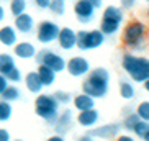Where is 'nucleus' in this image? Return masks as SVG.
<instances>
[{"label":"nucleus","mask_w":149,"mask_h":141,"mask_svg":"<svg viewBox=\"0 0 149 141\" xmlns=\"http://www.w3.org/2000/svg\"><path fill=\"white\" fill-rule=\"evenodd\" d=\"M110 89V72L105 67L90 69L87 77L82 82V92L92 95L93 98H102L108 94Z\"/></svg>","instance_id":"nucleus-1"},{"label":"nucleus","mask_w":149,"mask_h":141,"mask_svg":"<svg viewBox=\"0 0 149 141\" xmlns=\"http://www.w3.org/2000/svg\"><path fill=\"white\" fill-rule=\"evenodd\" d=\"M59 107L61 103L54 98L53 94H36L35 98V113L40 117L43 121L53 125L56 118L59 117Z\"/></svg>","instance_id":"nucleus-2"},{"label":"nucleus","mask_w":149,"mask_h":141,"mask_svg":"<svg viewBox=\"0 0 149 141\" xmlns=\"http://www.w3.org/2000/svg\"><path fill=\"white\" fill-rule=\"evenodd\" d=\"M121 67L134 82H144L149 79V59L134 54H125L121 59Z\"/></svg>","instance_id":"nucleus-3"},{"label":"nucleus","mask_w":149,"mask_h":141,"mask_svg":"<svg viewBox=\"0 0 149 141\" xmlns=\"http://www.w3.org/2000/svg\"><path fill=\"white\" fill-rule=\"evenodd\" d=\"M123 8L120 7H115V5H108L105 10H103V15H102V22H100V30L103 31L105 36H113L118 33L120 27L123 23Z\"/></svg>","instance_id":"nucleus-4"},{"label":"nucleus","mask_w":149,"mask_h":141,"mask_svg":"<svg viewBox=\"0 0 149 141\" xmlns=\"http://www.w3.org/2000/svg\"><path fill=\"white\" fill-rule=\"evenodd\" d=\"M144 36H146V27L144 23L138 22V20L130 22L123 30V41H125L128 48H133V49L143 48Z\"/></svg>","instance_id":"nucleus-5"},{"label":"nucleus","mask_w":149,"mask_h":141,"mask_svg":"<svg viewBox=\"0 0 149 141\" xmlns=\"http://www.w3.org/2000/svg\"><path fill=\"white\" fill-rule=\"evenodd\" d=\"M105 43V35L103 31L98 28V30H82L77 33V48L80 51H90V49H97L100 48L102 44Z\"/></svg>","instance_id":"nucleus-6"},{"label":"nucleus","mask_w":149,"mask_h":141,"mask_svg":"<svg viewBox=\"0 0 149 141\" xmlns=\"http://www.w3.org/2000/svg\"><path fill=\"white\" fill-rule=\"evenodd\" d=\"M36 62L38 64H44V66L51 67L53 70H56V74L62 72V70H66V59L61 56V54L54 53L51 49H41L36 53Z\"/></svg>","instance_id":"nucleus-7"},{"label":"nucleus","mask_w":149,"mask_h":141,"mask_svg":"<svg viewBox=\"0 0 149 141\" xmlns=\"http://www.w3.org/2000/svg\"><path fill=\"white\" fill-rule=\"evenodd\" d=\"M59 30L61 27L57 23L51 22V20H43V22L38 23L35 33H36V40L43 44H51L57 40V35H59Z\"/></svg>","instance_id":"nucleus-8"},{"label":"nucleus","mask_w":149,"mask_h":141,"mask_svg":"<svg viewBox=\"0 0 149 141\" xmlns=\"http://www.w3.org/2000/svg\"><path fill=\"white\" fill-rule=\"evenodd\" d=\"M90 62L84 56H74L66 62V70L72 77H84L90 72Z\"/></svg>","instance_id":"nucleus-9"},{"label":"nucleus","mask_w":149,"mask_h":141,"mask_svg":"<svg viewBox=\"0 0 149 141\" xmlns=\"http://www.w3.org/2000/svg\"><path fill=\"white\" fill-rule=\"evenodd\" d=\"M74 13L77 17V22L79 23H87L93 22V17H95V7H93L88 0H74Z\"/></svg>","instance_id":"nucleus-10"},{"label":"nucleus","mask_w":149,"mask_h":141,"mask_svg":"<svg viewBox=\"0 0 149 141\" xmlns=\"http://www.w3.org/2000/svg\"><path fill=\"white\" fill-rule=\"evenodd\" d=\"M56 41L62 51H72L74 48H77V33L72 28L64 27L59 30V35H57Z\"/></svg>","instance_id":"nucleus-11"},{"label":"nucleus","mask_w":149,"mask_h":141,"mask_svg":"<svg viewBox=\"0 0 149 141\" xmlns=\"http://www.w3.org/2000/svg\"><path fill=\"white\" fill-rule=\"evenodd\" d=\"M121 128H123V123H107V125H102V126L92 130V131H88L87 135L92 136V140H95V138L111 140V138H115L116 135H120V130H121Z\"/></svg>","instance_id":"nucleus-12"},{"label":"nucleus","mask_w":149,"mask_h":141,"mask_svg":"<svg viewBox=\"0 0 149 141\" xmlns=\"http://www.w3.org/2000/svg\"><path fill=\"white\" fill-rule=\"evenodd\" d=\"M13 27L17 28V31L20 33V35H31V33L36 30V23H35L33 15L28 13V12H25V13L15 17Z\"/></svg>","instance_id":"nucleus-13"},{"label":"nucleus","mask_w":149,"mask_h":141,"mask_svg":"<svg viewBox=\"0 0 149 141\" xmlns=\"http://www.w3.org/2000/svg\"><path fill=\"white\" fill-rule=\"evenodd\" d=\"M38 49L33 43L30 41H18L13 46V56L22 59V61H30V59H35Z\"/></svg>","instance_id":"nucleus-14"},{"label":"nucleus","mask_w":149,"mask_h":141,"mask_svg":"<svg viewBox=\"0 0 149 141\" xmlns=\"http://www.w3.org/2000/svg\"><path fill=\"white\" fill-rule=\"evenodd\" d=\"M72 125H74V115L70 110H64L62 113H59V117L56 118V121L53 123L56 133L59 135H66L67 131L72 130Z\"/></svg>","instance_id":"nucleus-15"},{"label":"nucleus","mask_w":149,"mask_h":141,"mask_svg":"<svg viewBox=\"0 0 149 141\" xmlns=\"http://www.w3.org/2000/svg\"><path fill=\"white\" fill-rule=\"evenodd\" d=\"M18 43V31L13 25H3L0 28V44L5 48H13Z\"/></svg>","instance_id":"nucleus-16"},{"label":"nucleus","mask_w":149,"mask_h":141,"mask_svg":"<svg viewBox=\"0 0 149 141\" xmlns=\"http://www.w3.org/2000/svg\"><path fill=\"white\" fill-rule=\"evenodd\" d=\"M98 120H100V113L95 110V107H93V108H88V110H82V112H79V115H77V123H79L80 126H84V128L97 126Z\"/></svg>","instance_id":"nucleus-17"},{"label":"nucleus","mask_w":149,"mask_h":141,"mask_svg":"<svg viewBox=\"0 0 149 141\" xmlns=\"http://www.w3.org/2000/svg\"><path fill=\"white\" fill-rule=\"evenodd\" d=\"M23 82H25V87L30 94H40L43 90V82H41L40 75L36 70H30L26 74L23 75Z\"/></svg>","instance_id":"nucleus-18"},{"label":"nucleus","mask_w":149,"mask_h":141,"mask_svg":"<svg viewBox=\"0 0 149 141\" xmlns=\"http://www.w3.org/2000/svg\"><path fill=\"white\" fill-rule=\"evenodd\" d=\"M72 103H74V108L77 112H82V110H88V108H93L95 107V98L88 94L82 92L79 95H75L72 98Z\"/></svg>","instance_id":"nucleus-19"},{"label":"nucleus","mask_w":149,"mask_h":141,"mask_svg":"<svg viewBox=\"0 0 149 141\" xmlns=\"http://www.w3.org/2000/svg\"><path fill=\"white\" fill-rule=\"evenodd\" d=\"M36 72H38V75H40V79H41L44 87H51L56 82V70H53L51 67L44 66V64H38Z\"/></svg>","instance_id":"nucleus-20"},{"label":"nucleus","mask_w":149,"mask_h":141,"mask_svg":"<svg viewBox=\"0 0 149 141\" xmlns=\"http://www.w3.org/2000/svg\"><path fill=\"white\" fill-rule=\"evenodd\" d=\"M17 66V57L10 53H0V74H8Z\"/></svg>","instance_id":"nucleus-21"},{"label":"nucleus","mask_w":149,"mask_h":141,"mask_svg":"<svg viewBox=\"0 0 149 141\" xmlns=\"http://www.w3.org/2000/svg\"><path fill=\"white\" fill-rule=\"evenodd\" d=\"M0 98L13 103V102H17V100H20V98H22V90H20V87H18L17 84H10L8 87L3 90V92L0 94Z\"/></svg>","instance_id":"nucleus-22"},{"label":"nucleus","mask_w":149,"mask_h":141,"mask_svg":"<svg viewBox=\"0 0 149 141\" xmlns=\"http://www.w3.org/2000/svg\"><path fill=\"white\" fill-rule=\"evenodd\" d=\"M120 95H121V98H125V100H131L136 95L134 85H133L131 82H128V80L121 79L120 80Z\"/></svg>","instance_id":"nucleus-23"},{"label":"nucleus","mask_w":149,"mask_h":141,"mask_svg":"<svg viewBox=\"0 0 149 141\" xmlns=\"http://www.w3.org/2000/svg\"><path fill=\"white\" fill-rule=\"evenodd\" d=\"M26 8H28V0H10L8 2V10L13 17L25 13Z\"/></svg>","instance_id":"nucleus-24"},{"label":"nucleus","mask_w":149,"mask_h":141,"mask_svg":"<svg viewBox=\"0 0 149 141\" xmlns=\"http://www.w3.org/2000/svg\"><path fill=\"white\" fill-rule=\"evenodd\" d=\"M13 115V107H12V102H7V100H2L0 102V121L5 123L8 121Z\"/></svg>","instance_id":"nucleus-25"},{"label":"nucleus","mask_w":149,"mask_h":141,"mask_svg":"<svg viewBox=\"0 0 149 141\" xmlns=\"http://www.w3.org/2000/svg\"><path fill=\"white\" fill-rule=\"evenodd\" d=\"M66 3H67V0H51L48 10H51L57 17H62V15L66 13Z\"/></svg>","instance_id":"nucleus-26"},{"label":"nucleus","mask_w":149,"mask_h":141,"mask_svg":"<svg viewBox=\"0 0 149 141\" xmlns=\"http://www.w3.org/2000/svg\"><path fill=\"white\" fill-rule=\"evenodd\" d=\"M7 79H8L10 84H17V85L20 84V82H23V72H22V69L15 66L13 69L7 74Z\"/></svg>","instance_id":"nucleus-27"},{"label":"nucleus","mask_w":149,"mask_h":141,"mask_svg":"<svg viewBox=\"0 0 149 141\" xmlns=\"http://www.w3.org/2000/svg\"><path fill=\"white\" fill-rule=\"evenodd\" d=\"M148 131H149V121H146V120H139L134 125V128H133V133L139 138H144V135Z\"/></svg>","instance_id":"nucleus-28"},{"label":"nucleus","mask_w":149,"mask_h":141,"mask_svg":"<svg viewBox=\"0 0 149 141\" xmlns=\"http://www.w3.org/2000/svg\"><path fill=\"white\" fill-rule=\"evenodd\" d=\"M139 115L136 113H130L126 117V118H125V121H123V126H125V130H128V131H133V128H134V125L138 123V121H139Z\"/></svg>","instance_id":"nucleus-29"},{"label":"nucleus","mask_w":149,"mask_h":141,"mask_svg":"<svg viewBox=\"0 0 149 141\" xmlns=\"http://www.w3.org/2000/svg\"><path fill=\"white\" fill-rule=\"evenodd\" d=\"M53 95H54V98H56L61 105H67V103L72 100V95H70L69 92H66V90H56Z\"/></svg>","instance_id":"nucleus-30"},{"label":"nucleus","mask_w":149,"mask_h":141,"mask_svg":"<svg viewBox=\"0 0 149 141\" xmlns=\"http://www.w3.org/2000/svg\"><path fill=\"white\" fill-rule=\"evenodd\" d=\"M136 113L139 115L141 120L149 121V102H141L138 105V108H136Z\"/></svg>","instance_id":"nucleus-31"},{"label":"nucleus","mask_w":149,"mask_h":141,"mask_svg":"<svg viewBox=\"0 0 149 141\" xmlns=\"http://www.w3.org/2000/svg\"><path fill=\"white\" fill-rule=\"evenodd\" d=\"M33 3H35L40 10H48L49 8V3H51V0H33Z\"/></svg>","instance_id":"nucleus-32"},{"label":"nucleus","mask_w":149,"mask_h":141,"mask_svg":"<svg viewBox=\"0 0 149 141\" xmlns=\"http://www.w3.org/2000/svg\"><path fill=\"white\" fill-rule=\"evenodd\" d=\"M10 85V82H8V79H7V75L5 74H0V94L3 92L5 89Z\"/></svg>","instance_id":"nucleus-33"},{"label":"nucleus","mask_w":149,"mask_h":141,"mask_svg":"<svg viewBox=\"0 0 149 141\" xmlns=\"http://www.w3.org/2000/svg\"><path fill=\"white\" fill-rule=\"evenodd\" d=\"M136 3H138L136 0H121V8L123 10H131Z\"/></svg>","instance_id":"nucleus-34"},{"label":"nucleus","mask_w":149,"mask_h":141,"mask_svg":"<svg viewBox=\"0 0 149 141\" xmlns=\"http://www.w3.org/2000/svg\"><path fill=\"white\" fill-rule=\"evenodd\" d=\"M12 136H10V131L7 128H0V141H10Z\"/></svg>","instance_id":"nucleus-35"},{"label":"nucleus","mask_w":149,"mask_h":141,"mask_svg":"<svg viewBox=\"0 0 149 141\" xmlns=\"http://www.w3.org/2000/svg\"><path fill=\"white\" fill-rule=\"evenodd\" d=\"M5 18H7V10H5V7L2 3H0V23L5 22Z\"/></svg>","instance_id":"nucleus-36"},{"label":"nucleus","mask_w":149,"mask_h":141,"mask_svg":"<svg viewBox=\"0 0 149 141\" xmlns=\"http://www.w3.org/2000/svg\"><path fill=\"white\" fill-rule=\"evenodd\" d=\"M88 2H90V3L95 7V10H97V8H102V7H103V0H88Z\"/></svg>","instance_id":"nucleus-37"},{"label":"nucleus","mask_w":149,"mask_h":141,"mask_svg":"<svg viewBox=\"0 0 149 141\" xmlns=\"http://www.w3.org/2000/svg\"><path fill=\"white\" fill-rule=\"evenodd\" d=\"M64 140V136H62V135H59V133H57L56 136H51L49 138V141H62Z\"/></svg>","instance_id":"nucleus-38"},{"label":"nucleus","mask_w":149,"mask_h":141,"mask_svg":"<svg viewBox=\"0 0 149 141\" xmlns=\"http://www.w3.org/2000/svg\"><path fill=\"white\" fill-rule=\"evenodd\" d=\"M118 140L120 141H133V138L131 136H123L121 135V136H118Z\"/></svg>","instance_id":"nucleus-39"},{"label":"nucleus","mask_w":149,"mask_h":141,"mask_svg":"<svg viewBox=\"0 0 149 141\" xmlns=\"http://www.w3.org/2000/svg\"><path fill=\"white\" fill-rule=\"evenodd\" d=\"M143 84H144V89H146V90L149 92V79H146L144 82H143Z\"/></svg>","instance_id":"nucleus-40"},{"label":"nucleus","mask_w":149,"mask_h":141,"mask_svg":"<svg viewBox=\"0 0 149 141\" xmlns=\"http://www.w3.org/2000/svg\"><path fill=\"white\" fill-rule=\"evenodd\" d=\"M143 140H146V141H149V131H148V133H146V135H144V138H143Z\"/></svg>","instance_id":"nucleus-41"},{"label":"nucleus","mask_w":149,"mask_h":141,"mask_svg":"<svg viewBox=\"0 0 149 141\" xmlns=\"http://www.w3.org/2000/svg\"><path fill=\"white\" fill-rule=\"evenodd\" d=\"M0 2H3V3H8L10 0H0Z\"/></svg>","instance_id":"nucleus-42"},{"label":"nucleus","mask_w":149,"mask_h":141,"mask_svg":"<svg viewBox=\"0 0 149 141\" xmlns=\"http://www.w3.org/2000/svg\"><path fill=\"white\" fill-rule=\"evenodd\" d=\"M148 17H149V10H148Z\"/></svg>","instance_id":"nucleus-43"},{"label":"nucleus","mask_w":149,"mask_h":141,"mask_svg":"<svg viewBox=\"0 0 149 141\" xmlns=\"http://www.w3.org/2000/svg\"><path fill=\"white\" fill-rule=\"evenodd\" d=\"M146 2H149V0H146Z\"/></svg>","instance_id":"nucleus-44"}]
</instances>
